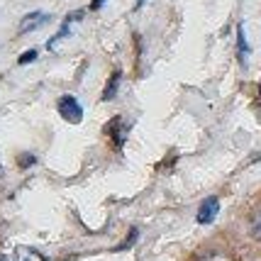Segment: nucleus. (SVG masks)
<instances>
[{
  "instance_id": "1",
  "label": "nucleus",
  "mask_w": 261,
  "mask_h": 261,
  "mask_svg": "<svg viewBox=\"0 0 261 261\" xmlns=\"http://www.w3.org/2000/svg\"><path fill=\"white\" fill-rule=\"evenodd\" d=\"M57 110L71 125H79L81 120H83V108H81V102L76 100L73 95H61L57 102Z\"/></svg>"
},
{
  "instance_id": "2",
  "label": "nucleus",
  "mask_w": 261,
  "mask_h": 261,
  "mask_svg": "<svg viewBox=\"0 0 261 261\" xmlns=\"http://www.w3.org/2000/svg\"><path fill=\"white\" fill-rule=\"evenodd\" d=\"M83 20V10H73V12H68L66 15V20H64V24H61V30H59L51 39H49V44H46V49L49 51H54L57 49V44L61 42V39H66V37H71V27L76 22H81Z\"/></svg>"
},
{
  "instance_id": "3",
  "label": "nucleus",
  "mask_w": 261,
  "mask_h": 261,
  "mask_svg": "<svg viewBox=\"0 0 261 261\" xmlns=\"http://www.w3.org/2000/svg\"><path fill=\"white\" fill-rule=\"evenodd\" d=\"M217 213H220V200H217L215 195H210V198H205L203 203H200L195 220H198V225H213Z\"/></svg>"
},
{
  "instance_id": "4",
  "label": "nucleus",
  "mask_w": 261,
  "mask_h": 261,
  "mask_svg": "<svg viewBox=\"0 0 261 261\" xmlns=\"http://www.w3.org/2000/svg\"><path fill=\"white\" fill-rule=\"evenodd\" d=\"M51 20V15L49 12H42V10H34L30 15H24L22 22H20V34H30L34 30H39V27H44L46 22Z\"/></svg>"
},
{
  "instance_id": "5",
  "label": "nucleus",
  "mask_w": 261,
  "mask_h": 261,
  "mask_svg": "<svg viewBox=\"0 0 261 261\" xmlns=\"http://www.w3.org/2000/svg\"><path fill=\"white\" fill-rule=\"evenodd\" d=\"M120 81H122V71H113V73H110V79H108V83H105V88H102V95H100L105 102L115 100L117 88H120Z\"/></svg>"
},
{
  "instance_id": "6",
  "label": "nucleus",
  "mask_w": 261,
  "mask_h": 261,
  "mask_svg": "<svg viewBox=\"0 0 261 261\" xmlns=\"http://www.w3.org/2000/svg\"><path fill=\"white\" fill-rule=\"evenodd\" d=\"M108 135H113L115 147H122V142H125V137H127V125L120 120V117H115L113 122L108 125Z\"/></svg>"
},
{
  "instance_id": "7",
  "label": "nucleus",
  "mask_w": 261,
  "mask_h": 261,
  "mask_svg": "<svg viewBox=\"0 0 261 261\" xmlns=\"http://www.w3.org/2000/svg\"><path fill=\"white\" fill-rule=\"evenodd\" d=\"M12 261H46V256L32 249V247H17L12 254Z\"/></svg>"
},
{
  "instance_id": "8",
  "label": "nucleus",
  "mask_w": 261,
  "mask_h": 261,
  "mask_svg": "<svg viewBox=\"0 0 261 261\" xmlns=\"http://www.w3.org/2000/svg\"><path fill=\"white\" fill-rule=\"evenodd\" d=\"M237 54H239L242 66H244V64H247V57H249V44H247V37H244V24L237 27Z\"/></svg>"
},
{
  "instance_id": "9",
  "label": "nucleus",
  "mask_w": 261,
  "mask_h": 261,
  "mask_svg": "<svg viewBox=\"0 0 261 261\" xmlns=\"http://www.w3.org/2000/svg\"><path fill=\"white\" fill-rule=\"evenodd\" d=\"M249 234L256 242H261V207H256L249 217Z\"/></svg>"
},
{
  "instance_id": "10",
  "label": "nucleus",
  "mask_w": 261,
  "mask_h": 261,
  "mask_svg": "<svg viewBox=\"0 0 261 261\" xmlns=\"http://www.w3.org/2000/svg\"><path fill=\"white\" fill-rule=\"evenodd\" d=\"M137 239H139V227H129V234L125 237V242H120V244H117L113 251H127V249H132V247L137 244Z\"/></svg>"
},
{
  "instance_id": "11",
  "label": "nucleus",
  "mask_w": 261,
  "mask_h": 261,
  "mask_svg": "<svg viewBox=\"0 0 261 261\" xmlns=\"http://www.w3.org/2000/svg\"><path fill=\"white\" fill-rule=\"evenodd\" d=\"M34 164H37V156L30 154V151H24V154L17 156V166H20V169H30V166H34Z\"/></svg>"
},
{
  "instance_id": "12",
  "label": "nucleus",
  "mask_w": 261,
  "mask_h": 261,
  "mask_svg": "<svg viewBox=\"0 0 261 261\" xmlns=\"http://www.w3.org/2000/svg\"><path fill=\"white\" fill-rule=\"evenodd\" d=\"M37 54H39L37 49H27L24 54H20V59H17V64H20V66H24V64H32L34 59H37Z\"/></svg>"
},
{
  "instance_id": "13",
  "label": "nucleus",
  "mask_w": 261,
  "mask_h": 261,
  "mask_svg": "<svg viewBox=\"0 0 261 261\" xmlns=\"http://www.w3.org/2000/svg\"><path fill=\"white\" fill-rule=\"evenodd\" d=\"M200 261H234L229 254H222V251H215V254H205Z\"/></svg>"
},
{
  "instance_id": "14",
  "label": "nucleus",
  "mask_w": 261,
  "mask_h": 261,
  "mask_svg": "<svg viewBox=\"0 0 261 261\" xmlns=\"http://www.w3.org/2000/svg\"><path fill=\"white\" fill-rule=\"evenodd\" d=\"M102 5H105V0H93V3H91V10H100Z\"/></svg>"
},
{
  "instance_id": "15",
  "label": "nucleus",
  "mask_w": 261,
  "mask_h": 261,
  "mask_svg": "<svg viewBox=\"0 0 261 261\" xmlns=\"http://www.w3.org/2000/svg\"><path fill=\"white\" fill-rule=\"evenodd\" d=\"M144 3H147V0H137V3H135V12L139 10V8H142V5H144Z\"/></svg>"
},
{
  "instance_id": "16",
  "label": "nucleus",
  "mask_w": 261,
  "mask_h": 261,
  "mask_svg": "<svg viewBox=\"0 0 261 261\" xmlns=\"http://www.w3.org/2000/svg\"><path fill=\"white\" fill-rule=\"evenodd\" d=\"M259 95H261V83H259Z\"/></svg>"
}]
</instances>
